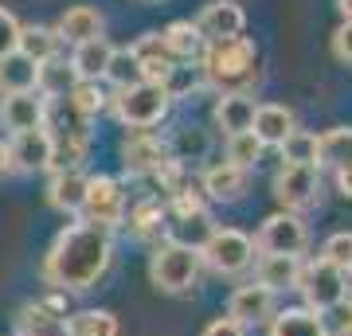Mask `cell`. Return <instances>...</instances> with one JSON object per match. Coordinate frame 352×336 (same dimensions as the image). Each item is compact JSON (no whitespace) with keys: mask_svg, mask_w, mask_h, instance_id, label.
Instances as JSON below:
<instances>
[{"mask_svg":"<svg viewBox=\"0 0 352 336\" xmlns=\"http://www.w3.org/2000/svg\"><path fill=\"white\" fill-rule=\"evenodd\" d=\"M110 258H113L110 231L78 219V223H67L55 235V243L43 254L39 274H43V286L59 289V293H82V289L98 286V278L110 270Z\"/></svg>","mask_w":352,"mask_h":336,"instance_id":"cell-1","label":"cell"},{"mask_svg":"<svg viewBox=\"0 0 352 336\" xmlns=\"http://www.w3.org/2000/svg\"><path fill=\"white\" fill-rule=\"evenodd\" d=\"M196 63H200L204 82L219 94H251V87L258 82V47L247 36L204 43Z\"/></svg>","mask_w":352,"mask_h":336,"instance_id":"cell-2","label":"cell"},{"mask_svg":"<svg viewBox=\"0 0 352 336\" xmlns=\"http://www.w3.org/2000/svg\"><path fill=\"white\" fill-rule=\"evenodd\" d=\"M200 270H204L200 250L184 247V243H173V238L157 243L153 254H149V282L161 289V293H173V298L196 289Z\"/></svg>","mask_w":352,"mask_h":336,"instance_id":"cell-3","label":"cell"},{"mask_svg":"<svg viewBox=\"0 0 352 336\" xmlns=\"http://www.w3.org/2000/svg\"><path fill=\"white\" fill-rule=\"evenodd\" d=\"M110 110L126 129H157V125L168 117V110H173V98H168V90H164L161 82H149V78H145L138 87L113 90Z\"/></svg>","mask_w":352,"mask_h":336,"instance_id":"cell-4","label":"cell"},{"mask_svg":"<svg viewBox=\"0 0 352 336\" xmlns=\"http://www.w3.org/2000/svg\"><path fill=\"white\" fill-rule=\"evenodd\" d=\"M294 289L305 298V309H314V313L325 317L329 309L344 305V298H349V274H344L340 266H333V262H325V258H309V262H302L298 286Z\"/></svg>","mask_w":352,"mask_h":336,"instance_id":"cell-5","label":"cell"},{"mask_svg":"<svg viewBox=\"0 0 352 336\" xmlns=\"http://www.w3.org/2000/svg\"><path fill=\"white\" fill-rule=\"evenodd\" d=\"M200 262L208 270H215V274L235 278L243 270H251L254 243H251V235H243L235 227H215L212 235H208V243L200 247Z\"/></svg>","mask_w":352,"mask_h":336,"instance_id":"cell-6","label":"cell"},{"mask_svg":"<svg viewBox=\"0 0 352 336\" xmlns=\"http://www.w3.org/2000/svg\"><path fill=\"white\" fill-rule=\"evenodd\" d=\"M82 223L113 231V227L126 223V192L113 176H87V192H82Z\"/></svg>","mask_w":352,"mask_h":336,"instance_id":"cell-7","label":"cell"},{"mask_svg":"<svg viewBox=\"0 0 352 336\" xmlns=\"http://www.w3.org/2000/svg\"><path fill=\"white\" fill-rule=\"evenodd\" d=\"M258 254H289V258H302L309 250V227H305L302 215L294 212H274L266 215L258 235L251 238Z\"/></svg>","mask_w":352,"mask_h":336,"instance_id":"cell-8","label":"cell"},{"mask_svg":"<svg viewBox=\"0 0 352 336\" xmlns=\"http://www.w3.org/2000/svg\"><path fill=\"white\" fill-rule=\"evenodd\" d=\"M274 199L278 212H309L321 199V168L317 164H282L274 172Z\"/></svg>","mask_w":352,"mask_h":336,"instance_id":"cell-9","label":"cell"},{"mask_svg":"<svg viewBox=\"0 0 352 336\" xmlns=\"http://www.w3.org/2000/svg\"><path fill=\"white\" fill-rule=\"evenodd\" d=\"M168 161H173L168 141H161L153 129H133L122 141V168H126V176H157Z\"/></svg>","mask_w":352,"mask_h":336,"instance_id":"cell-10","label":"cell"},{"mask_svg":"<svg viewBox=\"0 0 352 336\" xmlns=\"http://www.w3.org/2000/svg\"><path fill=\"white\" fill-rule=\"evenodd\" d=\"M278 313V293L263 289L258 282L251 286H239L227 301V317L231 321H239L243 328H254V324H270V317Z\"/></svg>","mask_w":352,"mask_h":336,"instance_id":"cell-11","label":"cell"},{"mask_svg":"<svg viewBox=\"0 0 352 336\" xmlns=\"http://www.w3.org/2000/svg\"><path fill=\"white\" fill-rule=\"evenodd\" d=\"M247 188H251V172L227 161L204 168V176H200V196L212 199V203H239L247 196Z\"/></svg>","mask_w":352,"mask_h":336,"instance_id":"cell-12","label":"cell"},{"mask_svg":"<svg viewBox=\"0 0 352 336\" xmlns=\"http://www.w3.org/2000/svg\"><path fill=\"white\" fill-rule=\"evenodd\" d=\"M192 24H196L204 43H212V39H235L247 27V12L235 0H212V4H204V12Z\"/></svg>","mask_w":352,"mask_h":336,"instance_id":"cell-13","label":"cell"},{"mask_svg":"<svg viewBox=\"0 0 352 336\" xmlns=\"http://www.w3.org/2000/svg\"><path fill=\"white\" fill-rule=\"evenodd\" d=\"M8 161H12L16 172H43L51 164V133L47 129L12 133V141H8Z\"/></svg>","mask_w":352,"mask_h":336,"instance_id":"cell-14","label":"cell"},{"mask_svg":"<svg viewBox=\"0 0 352 336\" xmlns=\"http://www.w3.org/2000/svg\"><path fill=\"white\" fill-rule=\"evenodd\" d=\"M102 32H106V16H102L98 8H90V4H71V8L55 20L59 43H71V47L87 43V39H98Z\"/></svg>","mask_w":352,"mask_h":336,"instance_id":"cell-15","label":"cell"},{"mask_svg":"<svg viewBox=\"0 0 352 336\" xmlns=\"http://www.w3.org/2000/svg\"><path fill=\"white\" fill-rule=\"evenodd\" d=\"M43 106H47V98H39L36 90H28V94H8V98H0V125H4L8 133L43 129Z\"/></svg>","mask_w":352,"mask_h":336,"instance_id":"cell-16","label":"cell"},{"mask_svg":"<svg viewBox=\"0 0 352 336\" xmlns=\"http://www.w3.org/2000/svg\"><path fill=\"white\" fill-rule=\"evenodd\" d=\"M298 129V117H294V110H286V106H274V102H258V110H254V122H251V133L258 141H263V149H270V145H282V141L289 137Z\"/></svg>","mask_w":352,"mask_h":336,"instance_id":"cell-17","label":"cell"},{"mask_svg":"<svg viewBox=\"0 0 352 336\" xmlns=\"http://www.w3.org/2000/svg\"><path fill=\"white\" fill-rule=\"evenodd\" d=\"M67 317V301L59 289H51V298L43 301H28L24 309H20V317H16V328H20V336H47V328L55 321H63Z\"/></svg>","mask_w":352,"mask_h":336,"instance_id":"cell-18","label":"cell"},{"mask_svg":"<svg viewBox=\"0 0 352 336\" xmlns=\"http://www.w3.org/2000/svg\"><path fill=\"white\" fill-rule=\"evenodd\" d=\"M254 110H258L254 94H219V98H215V129H219L223 137L247 133L251 122H254Z\"/></svg>","mask_w":352,"mask_h":336,"instance_id":"cell-19","label":"cell"},{"mask_svg":"<svg viewBox=\"0 0 352 336\" xmlns=\"http://www.w3.org/2000/svg\"><path fill=\"white\" fill-rule=\"evenodd\" d=\"M129 231L141 243H164V231H168V208H164L161 196L138 199L129 208Z\"/></svg>","mask_w":352,"mask_h":336,"instance_id":"cell-20","label":"cell"},{"mask_svg":"<svg viewBox=\"0 0 352 336\" xmlns=\"http://www.w3.org/2000/svg\"><path fill=\"white\" fill-rule=\"evenodd\" d=\"M110 55H113V43L106 36L98 39H87L71 51V71H75L78 82H102L106 78V67H110Z\"/></svg>","mask_w":352,"mask_h":336,"instance_id":"cell-21","label":"cell"},{"mask_svg":"<svg viewBox=\"0 0 352 336\" xmlns=\"http://www.w3.org/2000/svg\"><path fill=\"white\" fill-rule=\"evenodd\" d=\"M298 270H302V258H289V254H258L254 262V282L270 293H286V289L298 286Z\"/></svg>","mask_w":352,"mask_h":336,"instance_id":"cell-22","label":"cell"},{"mask_svg":"<svg viewBox=\"0 0 352 336\" xmlns=\"http://www.w3.org/2000/svg\"><path fill=\"white\" fill-rule=\"evenodd\" d=\"M129 51L138 55V63H141V71H145V78L149 82H164V75L173 71V51L164 47V39H161V32H141L133 43H129Z\"/></svg>","mask_w":352,"mask_h":336,"instance_id":"cell-23","label":"cell"},{"mask_svg":"<svg viewBox=\"0 0 352 336\" xmlns=\"http://www.w3.org/2000/svg\"><path fill=\"white\" fill-rule=\"evenodd\" d=\"M82 192H87V172H82V168L51 172V184H47V203L55 208V212L78 215V208H82Z\"/></svg>","mask_w":352,"mask_h":336,"instance_id":"cell-24","label":"cell"},{"mask_svg":"<svg viewBox=\"0 0 352 336\" xmlns=\"http://www.w3.org/2000/svg\"><path fill=\"white\" fill-rule=\"evenodd\" d=\"M270 336H329L325 333V317L305 305H294V309H278L270 317Z\"/></svg>","mask_w":352,"mask_h":336,"instance_id":"cell-25","label":"cell"},{"mask_svg":"<svg viewBox=\"0 0 352 336\" xmlns=\"http://www.w3.org/2000/svg\"><path fill=\"white\" fill-rule=\"evenodd\" d=\"M352 164V129L349 125H337V129H325L317 133V168H349Z\"/></svg>","mask_w":352,"mask_h":336,"instance_id":"cell-26","label":"cell"},{"mask_svg":"<svg viewBox=\"0 0 352 336\" xmlns=\"http://www.w3.org/2000/svg\"><path fill=\"white\" fill-rule=\"evenodd\" d=\"M63 333L67 336H118L122 324L110 309H78V313H67L63 321Z\"/></svg>","mask_w":352,"mask_h":336,"instance_id":"cell-27","label":"cell"},{"mask_svg":"<svg viewBox=\"0 0 352 336\" xmlns=\"http://www.w3.org/2000/svg\"><path fill=\"white\" fill-rule=\"evenodd\" d=\"M16 51L39 67V63H47V59L59 55V36H55V27H47V24H20Z\"/></svg>","mask_w":352,"mask_h":336,"instance_id":"cell-28","label":"cell"},{"mask_svg":"<svg viewBox=\"0 0 352 336\" xmlns=\"http://www.w3.org/2000/svg\"><path fill=\"white\" fill-rule=\"evenodd\" d=\"M75 82L78 78H75V71H71V63L59 59V55L36 67V94L39 98H67Z\"/></svg>","mask_w":352,"mask_h":336,"instance_id":"cell-29","label":"cell"},{"mask_svg":"<svg viewBox=\"0 0 352 336\" xmlns=\"http://www.w3.org/2000/svg\"><path fill=\"white\" fill-rule=\"evenodd\" d=\"M28 90H36V63L24 59L20 51L4 55V59H0V98H8V94H28Z\"/></svg>","mask_w":352,"mask_h":336,"instance_id":"cell-30","label":"cell"},{"mask_svg":"<svg viewBox=\"0 0 352 336\" xmlns=\"http://www.w3.org/2000/svg\"><path fill=\"white\" fill-rule=\"evenodd\" d=\"M161 39H164V47L173 51L176 63H196L200 59V51H204V39H200V32H196L192 20H176V24H168L161 32Z\"/></svg>","mask_w":352,"mask_h":336,"instance_id":"cell-31","label":"cell"},{"mask_svg":"<svg viewBox=\"0 0 352 336\" xmlns=\"http://www.w3.org/2000/svg\"><path fill=\"white\" fill-rule=\"evenodd\" d=\"M102 82H110L113 90H126V87H138V82H145V71H141L138 55L129 47H113L110 55V67H106V78Z\"/></svg>","mask_w":352,"mask_h":336,"instance_id":"cell-32","label":"cell"},{"mask_svg":"<svg viewBox=\"0 0 352 336\" xmlns=\"http://www.w3.org/2000/svg\"><path fill=\"white\" fill-rule=\"evenodd\" d=\"M67 102L75 106L87 122H94L102 110H110V94H106V87L102 82H75L71 87V94H67Z\"/></svg>","mask_w":352,"mask_h":336,"instance_id":"cell-33","label":"cell"},{"mask_svg":"<svg viewBox=\"0 0 352 336\" xmlns=\"http://www.w3.org/2000/svg\"><path fill=\"white\" fill-rule=\"evenodd\" d=\"M164 90H168V98H188L192 90L204 87V75H200V63H173V71L164 75L161 82Z\"/></svg>","mask_w":352,"mask_h":336,"instance_id":"cell-34","label":"cell"},{"mask_svg":"<svg viewBox=\"0 0 352 336\" xmlns=\"http://www.w3.org/2000/svg\"><path fill=\"white\" fill-rule=\"evenodd\" d=\"M278 149H282V164H317V133L294 129Z\"/></svg>","mask_w":352,"mask_h":336,"instance_id":"cell-35","label":"cell"},{"mask_svg":"<svg viewBox=\"0 0 352 336\" xmlns=\"http://www.w3.org/2000/svg\"><path fill=\"white\" fill-rule=\"evenodd\" d=\"M168 153H173V161L188 164V161H204L208 157V133L204 129H180L173 141H168Z\"/></svg>","mask_w":352,"mask_h":336,"instance_id":"cell-36","label":"cell"},{"mask_svg":"<svg viewBox=\"0 0 352 336\" xmlns=\"http://www.w3.org/2000/svg\"><path fill=\"white\" fill-rule=\"evenodd\" d=\"M258 157H263V141L254 137L251 129H247V133H235V137H227V164H239V168L251 172L254 164H258Z\"/></svg>","mask_w":352,"mask_h":336,"instance_id":"cell-37","label":"cell"},{"mask_svg":"<svg viewBox=\"0 0 352 336\" xmlns=\"http://www.w3.org/2000/svg\"><path fill=\"white\" fill-rule=\"evenodd\" d=\"M317 258L333 262V266H340L344 274H349V262H352V231H337V235H329L325 243H321V254Z\"/></svg>","mask_w":352,"mask_h":336,"instance_id":"cell-38","label":"cell"},{"mask_svg":"<svg viewBox=\"0 0 352 336\" xmlns=\"http://www.w3.org/2000/svg\"><path fill=\"white\" fill-rule=\"evenodd\" d=\"M16 39H20V20H16V12H8L0 4V59L16 51Z\"/></svg>","mask_w":352,"mask_h":336,"instance_id":"cell-39","label":"cell"},{"mask_svg":"<svg viewBox=\"0 0 352 336\" xmlns=\"http://www.w3.org/2000/svg\"><path fill=\"white\" fill-rule=\"evenodd\" d=\"M333 59L352 63V20H340V27L333 32Z\"/></svg>","mask_w":352,"mask_h":336,"instance_id":"cell-40","label":"cell"},{"mask_svg":"<svg viewBox=\"0 0 352 336\" xmlns=\"http://www.w3.org/2000/svg\"><path fill=\"white\" fill-rule=\"evenodd\" d=\"M200 336H247V328H243L239 321H231V317H215Z\"/></svg>","mask_w":352,"mask_h":336,"instance_id":"cell-41","label":"cell"},{"mask_svg":"<svg viewBox=\"0 0 352 336\" xmlns=\"http://www.w3.org/2000/svg\"><path fill=\"white\" fill-rule=\"evenodd\" d=\"M337 188H340V196L352 199V164L349 168H337Z\"/></svg>","mask_w":352,"mask_h":336,"instance_id":"cell-42","label":"cell"},{"mask_svg":"<svg viewBox=\"0 0 352 336\" xmlns=\"http://www.w3.org/2000/svg\"><path fill=\"white\" fill-rule=\"evenodd\" d=\"M4 172H12V161H8V145L0 141V176H4Z\"/></svg>","mask_w":352,"mask_h":336,"instance_id":"cell-43","label":"cell"},{"mask_svg":"<svg viewBox=\"0 0 352 336\" xmlns=\"http://www.w3.org/2000/svg\"><path fill=\"white\" fill-rule=\"evenodd\" d=\"M337 8H340V16H344V20H352V0H337Z\"/></svg>","mask_w":352,"mask_h":336,"instance_id":"cell-44","label":"cell"},{"mask_svg":"<svg viewBox=\"0 0 352 336\" xmlns=\"http://www.w3.org/2000/svg\"><path fill=\"white\" fill-rule=\"evenodd\" d=\"M333 336H352V321H344V324H340V328H337Z\"/></svg>","mask_w":352,"mask_h":336,"instance_id":"cell-45","label":"cell"},{"mask_svg":"<svg viewBox=\"0 0 352 336\" xmlns=\"http://www.w3.org/2000/svg\"><path fill=\"white\" fill-rule=\"evenodd\" d=\"M141 4H164V0H141Z\"/></svg>","mask_w":352,"mask_h":336,"instance_id":"cell-46","label":"cell"},{"mask_svg":"<svg viewBox=\"0 0 352 336\" xmlns=\"http://www.w3.org/2000/svg\"><path fill=\"white\" fill-rule=\"evenodd\" d=\"M344 301H349V305H352V293H349V298H344Z\"/></svg>","mask_w":352,"mask_h":336,"instance_id":"cell-47","label":"cell"},{"mask_svg":"<svg viewBox=\"0 0 352 336\" xmlns=\"http://www.w3.org/2000/svg\"><path fill=\"white\" fill-rule=\"evenodd\" d=\"M349 274H352V262H349Z\"/></svg>","mask_w":352,"mask_h":336,"instance_id":"cell-48","label":"cell"}]
</instances>
